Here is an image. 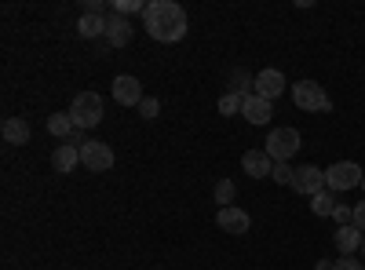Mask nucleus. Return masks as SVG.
Here are the masks:
<instances>
[{
    "label": "nucleus",
    "instance_id": "20e7f679",
    "mask_svg": "<svg viewBox=\"0 0 365 270\" xmlns=\"http://www.w3.org/2000/svg\"><path fill=\"white\" fill-rule=\"evenodd\" d=\"M66 113L73 117L77 132H91V128H96V125L103 121V99H99L96 92H81Z\"/></svg>",
    "mask_w": 365,
    "mask_h": 270
},
{
    "label": "nucleus",
    "instance_id": "1a4fd4ad",
    "mask_svg": "<svg viewBox=\"0 0 365 270\" xmlns=\"http://www.w3.org/2000/svg\"><path fill=\"white\" fill-rule=\"evenodd\" d=\"M256 95H263L267 103L282 99V95H285V73H278V70H259V73H256Z\"/></svg>",
    "mask_w": 365,
    "mask_h": 270
},
{
    "label": "nucleus",
    "instance_id": "0eeeda50",
    "mask_svg": "<svg viewBox=\"0 0 365 270\" xmlns=\"http://www.w3.org/2000/svg\"><path fill=\"white\" fill-rule=\"evenodd\" d=\"M292 190L303 194V197H318V194L325 190V172H322L318 165H303V168H296V175H292Z\"/></svg>",
    "mask_w": 365,
    "mask_h": 270
},
{
    "label": "nucleus",
    "instance_id": "b1692460",
    "mask_svg": "<svg viewBox=\"0 0 365 270\" xmlns=\"http://www.w3.org/2000/svg\"><path fill=\"white\" fill-rule=\"evenodd\" d=\"M292 175H296L292 165H274V172H270V179H274V183H282V187H285V183L292 187Z\"/></svg>",
    "mask_w": 365,
    "mask_h": 270
},
{
    "label": "nucleus",
    "instance_id": "5701e85b",
    "mask_svg": "<svg viewBox=\"0 0 365 270\" xmlns=\"http://www.w3.org/2000/svg\"><path fill=\"white\" fill-rule=\"evenodd\" d=\"M158 110H161V103H158L154 95H146V99L139 103V117H143V121H154V117H158Z\"/></svg>",
    "mask_w": 365,
    "mask_h": 270
},
{
    "label": "nucleus",
    "instance_id": "ddd939ff",
    "mask_svg": "<svg viewBox=\"0 0 365 270\" xmlns=\"http://www.w3.org/2000/svg\"><path fill=\"white\" fill-rule=\"evenodd\" d=\"M216 223H220V230H227V234H249V212L245 208H220V216H216Z\"/></svg>",
    "mask_w": 365,
    "mask_h": 270
},
{
    "label": "nucleus",
    "instance_id": "f3484780",
    "mask_svg": "<svg viewBox=\"0 0 365 270\" xmlns=\"http://www.w3.org/2000/svg\"><path fill=\"white\" fill-rule=\"evenodd\" d=\"M77 33L84 37V41H96V37H106V15H81L77 19Z\"/></svg>",
    "mask_w": 365,
    "mask_h": 270
},
{
    "label": "nucleus",
    "instance_id": "9b49d317",
    "mask_svg": "<svg viewBox=\"0 0 365 270\" xmlns=\"http://www.w3.org/2000/svg\"><path fill=\"white\" fill-rule=\"evenodd\" d=\"M81 165V146L77 142H63V146H55V154H51V168L58 172V175H70L73 168Z\"/></svg>",
    "mask_w": 365,
    "mask_h": 270
},
{
    "label": "nucleus",
    "instance_id": "9d476101",
    "mask_svg": "<svg viewBox=\"0 0 365 270\" xmlns=\"http://www.w3.org/2000/svg\"><path fill=\"white\" fill-rule=\"evenodd\" d=\"M241 117H245L249 125H256V128H263V125H270V103L263 99V95H245V103H241Z\"/></svg>",
    "mask_w": 365,
    "mask_h": 270
},
{
    "label": "nucleus",
    "instance_id": "2eb2a0df",
    "mask_svg": "<svg viewBox=\"0 0 365 270\" xmlns=\"http://www.w3.org/2000/svg\"><path fill=\"white\" fill-rule=\"evenodd\" d=\"M361 242H365V234H361L354 223H347V227H340L336 234H332V245L340 249V256H354V252L361 249Z\"/></svg>",
    "mask_w": 365,
    "mask_h": 270
},
{
    "label": "nucleus",
    "instance_id": "c85d7f7f",
    "mask_svg": "<svg viewBox=\"0 0 365 270\" xmlns=\"http://www.w3.org/2000/svg\"><path fill=\"white\" fill-rule=\"evenodd\" d=\"M361 263H365V242H361Z\"/></svg>",
    "mask_w": 365,
    "mask_h": 270
},
{
    "label": "nucleus",
    "instance_id": "bb28decb",
    "mask_svg": "<svg viewBox=\"0 0 365 270\" xmlns=\"http://www.w3.org/2000/svg\"><path fill=\"white\" fill-rule=\"evenodd\" d=\"M351 216H354V208H347V204H336V212H332V219H336L340 227H347Z\"/></svg>",
    "mask_w": 365,
    "mask_h": 270
},
{
    "label": "nucleus",
    "instance_id": "f8f14e48",
    "mask_svg": "<svg viewBox=\"0 0 365 270\" xmlns=\"http://www.w3.org/2000/svg\"><path fill=\"white\" fill-rule=\"evenodd\" d=\"M106 41H110V48H125V44H132V22L125 19V15H106Z\"/></svg>",
    "mask_w": 365,
    "mask_h": 270
},
{
    "label": "nucleus",
    "instance_id": "a878e982",
    "mask_svg": "<svg viewBox=\"0 0 365 270\" xmlns=\"http://www.w3.org/2000/svg\"><path fill=\"white\" fill-rule=\"evenodd\" d=\"M332 270H365V263L354 259V256H340L336 263H332Z\"/></svg>",
    "mask_w": 365,
    "mask_h": 270
},
{
    "label": "nucleus",
    "instance_id": "7ed1b4c3",
    "mask_svg": "<svg viewBox=\"0 0 365 270\" xmlns=\"http://www.w3.org/2000/svg\"><path fill=\"white\" fill-rule=\"evenodd\" d=\"M289 92H292V103H296L299 110H307V113H325V110H332V99L325 95V88H322L318 81H296V84H289Z\"/></svg>",
    "mask_w": 365,
    "mask_h": 270
},
{
    "label": "nucleus",
    "instance_id": "6e6552de",
    "mask_svg": "<svg viewBox=\"0 0 365 270\" xmlns=\"http://www.w3.org/2000/svg\"><path fill=\"white\" fill-rule=\"evenodd\" d=\"M113 99L120 103V106H139L146 95H143V84H139V77H128V73H120V77H113Z\"/></svg>",
    "mask_w": 365,
    "mask_h": 270
},
{
    "label": "nucleus",
    "instance_id": "c756f323",
    "mask_svg": "<svg viewBox=\"0 0 365 270\" xmlns=\"http://www.w3.org/2000/svg\"><path fill=\"white\" fill-rule=\"evenodd\" d=\"M361 190H365V179H361Z\"/></svg>",
    "mask_w": 365,
    "mask_h": 270
},
{
    "label": "nucleus",
    "instance_id": "a211bd4d",
    "mask_svg": "<svg viewBox=\"0 0 365 270\" xmlns=\"http://www.w3.org/2000/svg\"><path fill=\"white\" fill-rule=\"evenodd\" d=\"M48 132H51L55 139H63V142H66V139L77 135V125H73V117H70V113H51V117H48Z\"/></svg>",
    "mask_w": 365,
    "mask_h": 270
},
{
    "label": "nucleus",
    "instance_id": "dca6fc26",
    "mask_svg": "<svg viewBox=\"0 0 365 270\" xmlns=\"http://www.w3.org/2000/svg\"><path fill=\"white\" fill-rule=\"evenodd\" d=\"M0 132H4V142H8V146H22V142H29V121H26V117H8Z\"/></svg>",
    "mask_w": 365,
    "mask_h": 270
},
{
    "label": "nucleus",
    "instance_id": "4be33fe9",
    "mask_svg": "<svg viewBox=\"0 0 365 270\" xmlns=\"http://www.w3.org/2000/svg\"><path fill=\"white\" fill-rule=\"evenodd\" d=\"M230 81H234V92H237V95H249V92H245L249 84L256 88V81H252V77H249L245 70H234V73H230Z\"/></svg>",
    "mask_w": 365,
    "mask_h": 270
},
{
    "label": "nucleus",
    "instance_id": "6ab92c4d",
    "mask_svg": "<svg viewBox=\"0 0 365 270\" xmlns=\"http://www.w3.org/2000/svg\"><path fill=\"white\" fill-rule=\"evenodd\" d=\"M311 208H314V216H332L336 212V194L322 190L318 197H311Z\"/></svg>",
    "mask_w": 365,
    "mask_h": 270
},
{
    "label": "nucleus",
    "instance_id": "393cba45",
    "mask_svg": "<svg viewBox=\"0 0 365 270\" xmlns=\"http://www.w3.org/2000/svg\"><path fill=\"white\" fill-rule=\"evenodd\" d=\"M128 11H146L143 0H113V15H128Z\"/></svg>",
    "mask_w": 365,
    "mask_h": 270
},
{
    "label": "nucleus",
    "instance_id": "39448f33",
    "mask_svg": "<svg viewBox=\"0 0 365 270\" xmlns=\"http://www.w3.org/2000/svg\"><path fill=\"white\" fill-rule=\"evenodd\" d=\"M361 179H365L361 165H354V161H336L332 168H325V190H329V194H344V190L361 187Z\"/></svg>",
    "mask_w": 365,
    "mask_h": 270
},
{
    "label": "nucleus",
    "instance_id": "412c9836",
    "mask_svg": "<svg viewBox=\"0 0 365 270\" xmlns=\"http://www.w3.org/2000/svg\"><path fill=\"white\" fill-rule=\"evenodd\" d=\"M241 103H245V95L227 92V95L220 99V113H223V117H234V113H241Z\"/></svg>",
    "mask_w": 365,
    "mask_h": 270
},
{
    "label": "nucleus",
    "instance_id": "f03ea898",
    "mask_svg": "<svg viewBox=\"0 0 365 270\" xmlns=\"http://www.w3.org/2000/svg\"><path fill=\"white\" fill-rule=\"evenodd\" d=\"M299 146H303V135H299L296 128H270L263 150L270 154L274 165H289V161L299 154Z\"/></svg>",
    "mask_w": 365,
    "mask_h": 270
},
{
    "label": "nucleus",
    "instance_id": "4468645a",
    "mask_svg": "<svg viewBox=\"0 0 365 270\" xmlns=\"http://www.w3.org/2000/svg\"><path fill=\"white\" fill-rule=\"evenodd\" d=\"M241 168H245V175H252V179H270L274 161H270L267 150H249V154L241 157Z\"/></svg>",
    "mask_w": 365,
    "mask_h": 270
},
{
    "label": "nucleus",
    "instance_id": "cd10ccee",
    "mask_svg": "<svg viewBox=\"0 0 365 270\" xmlns=\"http://www.w3.org/2000/svg\"><path fill=\"white\" fill-rule=\"evenodd\" d=\"M351 223L365 234V201H361V204H354V216H351Z\"/></svg>",
    "mask_w": 365,
    "mask_h": 270
},
{
    "label": "nucleus",
    "instance_id": "aec40b11",
    "mask_svg": "<svg viewBox=\"0 0 365 270\" xmlns=\"http://www.w3.org/2000/svg\"><path fill=\"white\" fill-rule=\"evenodd\" d=\"M234 194H237V187L230 183V179H220V183H216V204H220V208H230Z\"/></svg>",
    "mask_w": 365,
    "mask_h": 270
},
{
    "label": "nucleus",
    "instance_id": "423d86ee",
    "mask_svg": "<svg viewBox=\"0 0 365 270\" xmlns=\"http://www.w3.org/2000/svg\"><path fill=\"white\" fill-rule=\"evenodd\" d=\"M81 165H84L88 172H110V168H113V150H110V142L88 139V142L81 146Z\"/></svg>",
    "mask_w": 365,
    "mask_h": 270
},
{
    "label": "nucleus",
    "instance_id": "f257e3e1",
    "mask_svg": "<svg viewBox=\"0 0 365 270\" xmlns=\"http://www.w3.org/2000/svg\"><path fill=\"white\" fill-rule=\"evenodd\" d=\"M143 26L154 41L175 44V41L187 37V11H182L175 0H150L146 11H143Z\"/></svg>",
    "mask_w": 365,
    "mask_h": 270
}]
</instances>
